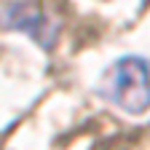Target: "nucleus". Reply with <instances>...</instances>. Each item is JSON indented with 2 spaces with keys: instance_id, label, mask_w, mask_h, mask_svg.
<instances>
[{
  "instance_id": "obj_1",
  "label": "nucleus",
  "mask_w": 150,
  "mask_h": 150,
  "mask_svg": "<svg viewBox=\"0 0 150 150\" xmlns=\"http://www.w3.org/2000/svg\"><path fill=\"white\" fill-rule=\"evenodd\" d=\"M97 91L102 99L131 115L150 110V62L142 56H121L102 72Z\"/></svg>"
},
{
  "instance_id": "obj_2",
  "label": "nucleus",
  "mask_w": 150,
  "mask_h": 150,
  "mask_svg": "<svg viewBox=\"0 0 150 150\" xmlns=\"http://www.w3.org/2000/svg\"><path fill=\"white\" fill-rule=\"evenodd\" d=\"M0 30H6V22H3V11H0Z\"/></svg>"
}]
</instances>
